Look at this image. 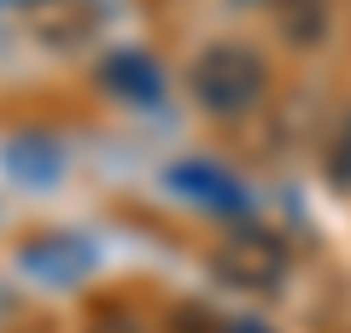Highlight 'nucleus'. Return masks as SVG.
Returning a JSON list of instances; mask_svg holds the SVG:
<instances>
[{
	"label": "nucleus",
	"instance_id": "obj_1",
	"mask_svg": "<svg viewBox=\"0 0 351 333\" xmlns=\"http://www.w3.org/2000/svg\"><path fill=\"white\" fill-rule=\"evenodd\" d=\"M188 88H193V106L205 117H246L263 99V88H269V64L246 41H211V47L193 53Z\"/></svg>",
	"mask_w": 351,
	"mask_h": 333
},
{
	"label": "nucleus",
	"instance_id": "obj_2",
	"mask_svg": "<svg viewBox=\"0 0 351 333\" xmlns=\"http://www.w3.org/2000/svg\"><path fill=\"white\" fill-rule=\"evenodd\" d=\"M217 269H223L234 286L269 293V286L281 281V269H287V246H281L276 234H263V228H246V234H234L223 251H217Z\"/></svg>",
	"mask_w": 351,
	"mask_h": 333
},
{
	"label": "nucleus",
	"instance_id": "obj_3",
	"mask_svg": "<svg viewBox=\"0 0 351 333\" xmlns=\"http://www.w3.org/2000/svg\"><path fill=\"white\" fill-rule=\"evenodd\" d=\"M170 187H182V199L217 210V217H240V210H246V187H240L223 164H205V158L176 164V170H170Z\"/></svg>",
	"mask_w": 351,
	"mask_h": 333
},
{
	"label": "nucleus",
	"instance_id": "obj_4",
	"mask_svg": "<svg viewBox=\"0 0 351 333\" xmlns=\"http://www.w3.org/2000/svg\"><path fill=\"white\" fill-rule=\"evenodd\" d=\"M100 82L112 88L117 99L129 106H158L164 99V71L152 64V53H135V47H117L100 59Z\"/></svg>",
	"mask_w": 351,
	"mask_h": 333
},
{
	"label": "nucleus",
	"instance_id": "obj_5",
	"mask_svg": "<svg viewBox=\"0 0 351 333\" xmlns=\"http://www.w3.org/2000/svg\"><path fill=\"white\" fill-rule=\"evenodd\" d=\"M24 269L29 275H47L53 286H71L94 269V246H82L76 234H36L24 246Z\"/></svg>",
	"mask_w": 351,
	"mask_h": 333
},
{
	"label": "nucleus",
	"instance_id": "obj_6",
	"mask_svg": "<svg viewBox=\"0 0 351 333\" xmlns=\"http://www.w3.org/2000/svg\"><path fill=\"white\" fill-rule=\"evenodd\" d=\"M276 18L287 29V41H299V47H316L328 36V0H281Z\"/></svg>",
	"mask_w": 351,
	"mask_h": 333
},
{
	"label": "nucleus",
	"instance_id": "obj_7",
	"mask_svg": "<svg viewBox=\"0 0 351 333\" xmlns=\"http://www.w3.org/2000/svg\"><path fill=\"white\" fill-rule=\"evenodd\" d=\"M6 170L24 175V182H53L59 175V152H53V140H12L6 147Z\"/></svg>",
	"mask_w": 351,
	"mask_h": 333
},
{
	"label": "nucleus",
	"instance_id": "obj_8",
	"mask_svg": "<svg viewBox=\"0 0 351 333\" xmlns=\"http://www.w3.org/2000/svg\"><path fill=\"white\" fill-rule=\"evenodd\" d=\"M88 333H147V328H141V321L129 316V310H106V316L94 321V328H88Z\"/></svg>",
	"mask_w": 351,
	"mask_h": 333
},
{
	"label": "nucleus",
	"instance_id": "obj_9",
	"mask_svg": "<svg viewBox=\"0 0 351 333\" xmlns=\"http://www.w3.org/2000/svg\"><path fill=\"white\" fill-rule=\"evenodd\" d=\"M223 333H269V328H258V321H234V328H223Z\"/></svg>",
	"mask_w": 351,
	"mask_h": 333
}]
</instances>
